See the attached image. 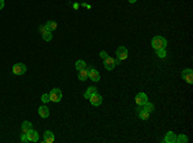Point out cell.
I'll return each mask as SVG.
<instances>
[{"mask_svg": "<svg viewBox=\"0 0 193 143\" xmlns=\"http://www.w3.org/2000/svg\"><path fill=\"white\" fill-rule=\"evenodd\" d=\"M151 44H152V48L153 49H162L165 48V46L167 45V41L165 38H162V36H155V38L152 39V41H151Z\"/></svg>", "mask_w": 193, "mask_h": 143, "instance_id": "obj_1", "label": "cell"}, {"mask_svg": "<svg viewBox=\"0 0 193 143\" xmlns=\"http://www.w3.org/2000/svg\"><path fill=\"white\" fill-rule=\"evenodd\" d=\"M49 97H50V101L54 103H58L62 101V90L61 89H52V92L49 93Z\"/></svg>", "mask_w": 193, "mask_h": 143, "instance_id": "obj_2", "label": "cell"}, {"mask_svg": "<svg viewBox=\"0 0 193 143\" xmlns=\"http://www.w3.org/2000/svg\"><path fill=\"white\" fill-rule=\"evenodd\" d=\"M26 66L23 65V63H16V65L13 66V68H12V72L14 73V75H23L24 72H26Z\"/></svg>", "mask_w": 193, "mask_h": 143, "instance_id": "obj_3", "label": "cell"}, {"mask_svg": "<svg viewBox=\"0 0 193 143\" xmlns=\"http://www.w3.org/2000/svg\"><path fill=\"white\" fill-rule=\"evenodd\" d=\"M128 49L125 46H120V48L116 50V56H117V60L118 61H125L128 58Z\"/></svg>", "mask_w": 193, "mask_h": 143, "instance_id": "obj_4", "label": "cell"}, {"mask_svg": "<svg viewBox=\"0 0 193 143\" xmlns=\"http://www.w3.org/2000/svg\"><path fill=\"white\" fill-rule=\"evenodd\" d=\"M182 77L187 81L188 84H193V71L190 68H187L182 72Z\"/></svg>", "mask_w": 193, "mask_h": 143, "instance_id": "obj_5", "label": "cell"}, {"mask_svg": "<svg viewBox=\"0 0 193 143\" xmlns=\"http://www.w3.org/2000/svg\"><path fill=\"white\" fill-rule=\"evenodd\" d=\"M145 102H148V97L145 93H138L137 97H135V103L138 106H143Z\"/></svg>", "mask_w": 193, "mask_h": 143, "instance_id": "obj_6", "label": "cell"}, {"mask_svg": "<svg viewBox=\"0 0 193 143\" xmlns=\"http://www.w3.org/2000/svg\"><path fill=\"white\" fill-rule=\"evenodd\" d=\"M89 99H90V103H91L93 106H99L100 103H102L103 98H102V95H100V94H98V93H94V94L91 95Z\"/></svg>", "mask_w": 193, "mask_h": 143, "instance_id": "obj_7", "label": "cell"}, {"mask_svg": "<svg viewBox=\"0 0 193 143\" xmlns=\"http://www.w3.org/2000/svg\"><path fill=\"white\" fill-rule=\"evenodd\" d=\"M26 134H27V138H28V142H38L39 140V134L36 130L31 129V130H28Z\"/></svg>", "mask_w": 193, "mask_h": 143, "instance_id": "obj_8", "label": "cell"}, {"mask_svg": "<svg viewBox=\"0 0 193 143\" xmlns=\"http://www.w3.org/2000/svg\"><path fill=\"white\" fill-rule=\"evenodd\" d=\"M104 67L107 68L108 71H111V70H113V68H115V66H116V62H115V60H113V58H111V57H107V58H106L104 60Z\"/></svg>", "mask_w": 193, "mask_h": 143, "instance_id": "obj_9", "label": "cell"}, {"mask_svg": "<svg viewBox=\"0 0 193 143\" xmlns=\"http://www.w3.org/2000/svg\"><path fill=\"white\" fill-rule=\"evenodd\" d=\"M88 71H89L88 77H90L91 81H99V79H100L99 72H98L95 68H90V70H88Z\"/></svg>", "mask_w": 193, "mask_h": 143, "instance_id": "obj_10", "label": "cell"}, {"mask_svg": "<svg viewBox=\"0 0 193 143\" xmlns=\"http://www.w3.org/2000/svg\"><path fill=\"white\" fill-rule=\"evenodd\" d=\"M164 142L165 143H175L176 142V134H175L174 132H169L166 134V137H165Z\"/></svg>", "mask_w": 193, "mask_h": 143, "instance_id": "obj_11", "label": "cell"}, {"mask_svg": "<svg viewBox=\"0 0 193 143\" xmlns=\"http://www.w3.org/2000/svg\"><path fill=\"white\" fill-rule=\"evenodd\" d=\"M44 142L45 143H53L54 142V134L50 132V130H46L44 133Z\"/></svg>", "mask_w": 193, "mask_h": 143, "instance_id": "obj_12", "label": "cell"}, {"mask_svg": "<svg viewBox=\"0 0 193 143\" xmlns=\"http://www.w3.org/2000/svg\"><path fill=\"white\" fill-rule=\"evenodd\" d=\"M39 115H40L43 119H46L49 116V108L46 106H40L39 107Z\"/></svg>", "mask_w": 193, "mask_h": 143, "instance_id": "obj_13", "label": "cell"}, {"mask_svg": "<svg viewBox=\"0 0 193 143\" xmlns=\"http://www.w3.org/2000/svg\"><path fill=\"white\" fill-rule=\"evenodd\" d=\"M94 93H96V88L95 87H90V88H88V90H86L85 93H84V97H85L86 99H89Z\"/></svg>", "mask_w": 193, "mask_h": 143, "instance_id": "obj_14", "label": "cell"}, {"mask_svg": "<svg viewBox=\"0 0 193 143\" xmlns=\"http://www.w3.org/2000/svg\"><path fill=\"white\" fill-rule=\"evenodd\" d=\"M88 75H89V71L85 68V70H81V71H79V75H77V77H79V80L84 81V80H86V79H88Z\"/></svg>", "mask_w": 193, "mask_h": 143, "instance_id": "obj_15", "label": "cell"}, {"mask_svg": "<svg viewBox=\"0 0 193 143\" xmlns=\"http://www.w3.org/2000/svg\"><path fill=\"white\" fill-rule=\"evenodd\" d=\"M75 67H76V70H77V71L85 70V68H86V63H85V61H83V60H79L77 62H76Z\"/></svg>", "mask_w": 193, "mask_h": 143, "instance_id": "obj_16", "label": "cell"}, {"mask_svg": "<svg viewBox=\"0 0 193 143\" xmlns=\"http://www.w3.org/2000/svg\"><path fill=\"white\" fill-rule=\"evenodd\" d=\"M32 129V124L30 121H23L22 122V133H27L28 130Z\"/></svg>", "mask_w": 193, "mask_h": 143, "instance_id": "obj_17", "label": "cell"}, {"mask_svg": "<svg viewBox=\"0 0 193 143\" xmlns=\"http://www.w3.org/2000/svg\"><path fill=\"white\" fill-rule=\"evenodd\" d=\"M45 26H46V28H48V31L52 32V31H54L57 28V22L56 21H48Z\"/></svg>", "mask_w": 193, "mask_h": 143, "instance_id": "obj_18", "label": "cell"}, {"mask_svg": "<svg viewBox=\"0 0 193 143\" xmlns=\"http://www.w3.org/2000/svg\"><path fill=\"white\" fill-rule=\"evenodd\" d=\"M142 107H143V108H142V110L147 111V112H149V113H151V112H152V111H153V110H155V106H153V105H152V103H149V102H145V103H144V105H143V106H142Z\"/></svg>", "mask_w": 193, "mask_h": 143, "instance_id": "obj_19", "label": "cell"}, {"mask_svg": "<svg viewBox=\"0 0 193 143\" xmlns=\"http://www.w3.org/2000/svg\"><path fill=\"white\" fill-rule=\"evenodd\" d=\"M138 115H139V117L142 120H147L148 117H149V112H147V111H144V110H138Z\"/></svg>", "mask_w": 193, "mask_h": 143, "instance_id": "obj_20", "label": "cell"}, {"mask_svg": "<svg viewBox=\"0 0 193 143\" xmlns=\"http://www.w3.org/2000/svg\"><path fill=\"white\" fill-rule=\"evenodd\" d=\"M176 142H178V143H187V142H188L187 135H184V134L178 135V137H176Z\"/></svg>", "mask_w": 193, "mask_h": 143, "instance_id": "obj_21", "label": "cell"}, {"mask_svg": "<svg viewBox=\"0 0 193 143\" xmlns=\"http://www.w3.org/2000/svg\"><path fill=\"white\" fill-rule=\"evenodd\" d=\"M41 36H43V39H44L45 41H50V40H52V38H53V35H52L50 31H46V32H44Z\"/></svg>", "mask_w": 193, "mask_h": 143, "instance_id": "obj_22", "label": "cell"}, {"mask_svg": "<svg viewBox=\"0 0 193 143\" xmlns=\"http://www.w3.org/2000/svg\"><path fill=\"white\" fill-rule=\"evenodd\" d=\"M157 56L160 57V58H165L166 57V50H165V48H162V49H157Z\"/></svg>", "mask_w": 193, "mask_h": 143, "instance_id": "obj_23", "label": "cell"}, {"mask_svg": "<svg viewBox=\"0 0 193 143\" xmlns=\"http://www.w3.org/2000/svg\"><path fill=\"white\" fill-rule=\"evenodd\" d=\"M41 101H43V103L50 102V97H49V93H45V94L41 95Z\"/></svg>", "mask_w": 193, "mask_h": 143, "instance_id": "obj_24", "label": "cell"}, {"mask_svg": "<svg viewBox=\"0 0 193 143\" xmlns=\"http://www.w3.org/2000/svg\"><path fill=\"white\" fill-rule=\"evenodd\" d=\"M21 140H22L23 143H27V142H28V138H27V134H26V133H22V134H21Z\"/></svg>", "mask_w": 193, "mask_h": 143, "instance_id": "obj_25", "label": "cell"}, {"mask_svg": "<svg viewBox=\"0 0 193 143\" xmlns=\"http://www.w3.org/2000/svg\"><path fill=\"white\" fill-rule=\"evenodd\" d=\"M99 56H100V58H103V60H106V58H107L108 57V54H107V52H104V50H102L99 53Z\"/></svg>", "mask_w": 193, "mask_h": 143, "instance_id": "obj_26", "label": "cell"}, {"mask_svg": "<svg viewBox=\"0 0 193 143\" xmlns=\"http://www.w3.org/2000/svg\"><path fill=\"white\" fill-rule=\"evenodd\" d=\"M39 30H40L41 35H43L44 32H46V31H48V28H46V26H40V28H39Z\"/></svg>", "mask_w": 193, "mask_h": 143, "instance_id": "obj_27", "label": "cell"}, {"mask_svg": "<svg viewBox=\"0 0 193 143\" xmlns=\"http://www.w3.org/2000/svg\"><path fill=\"white\" fill-rule=\"evenodd\" d=\"M4 8V0H0V9Z\"/></svg>", "mask_w": 193, "mask_h": 143, "instance_id": "obj_28", "label": "cell"}, {"mask_svg": "<svg viewBox=\"0 0 193 143\" xmlns=\"http://www.w3.org/2000/svg\"><path fill=\"white\" fill-rule=\"evenodd\" d=\"M130 3H137V0H129Z\"/></svg>", "mask_w": 193, "mask_h": 143, "instance_id": "obj_29", "label": "cell"}]
</instances>
